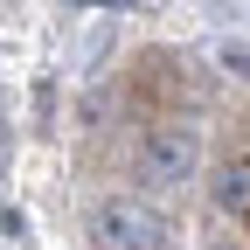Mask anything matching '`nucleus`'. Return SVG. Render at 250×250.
Returning a JSON list of instances; mask_svg holds the SVG:
<instances>
[{"label": "nucleus", "mask_w": 250, "mask_h": 250, "mask_svg": "<svg viewBox=\"0 0 250 250\" xmlns=\"http://www.w3.org/2000/svg\"><path fill=\"white\" fill-rule=\"evenodd\" d=\"M215 202H223V208H236V215H250V160L223 167V181H215Z\"/></svg>", "instance_id": "3"}, {"label": "nucleus", "mask_w": 250, "mask_h": 250, "mask_svg": "<svg viewBox=\"0 0 250 250\" xmlns=\"http://www.w3.org/2000/svg\"><path fill=\"white\" fill-rule=\"evenodd\" d=\"M229 70H243V77H250V49H229Z\"/></svg>", "instance_id": "4"}, {"label": "nucleus", "mask_w": 250, "mask_h": 250, "mask_svg": "<svg viewBox=\"0 0 250 250\" xmlns=\"http://www.w3.org/2000/svg\"><path fill=\"white\" fill-rule=\"evenodd\" d=\"M98 243H132V250H146V243H167V223L153 208H139V202H104L98 208Z\"/></svg>", "instance_id": "1"}, {"label": "nucleus", "mask_w": 250, "mask_h": 250, "mask_svg": "<svg viewBox=\"0 0 250 250\" xmlns=\"http://www.w3.org/2000/svg\"><path fill=\"white\" fill-rule=\"evenodd\" d=\"M188 167H195V139H174V132H153L139 153V181L146 188H174Z\"/></svg>", "instance_id": "2"}]
</instances>
